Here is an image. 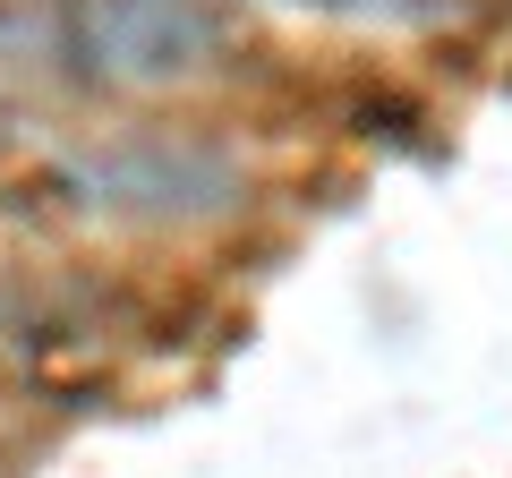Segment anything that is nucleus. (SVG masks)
<instances>
[{
  "label": "nucleus",
  "instance_id": "3",
  "mask_svg": "<svg viewBox=\"0 0 512 478\" xmlns=\"http://www.w3.org/2000/svg\"><path fill=\"white\" fill-rule=\"evenodd\" d=\"M291 9H316V18H367V9H384V0H291Z\"/></svg>",
  "mask_w": 512,
  "mask_h": 478
},
{
  "label": "nucleus",
  "instance_id": "2",
  "mask_svg": "<svg viewBox=\"0 0 512 478\" xmlns=\"http://www.w3.org/2000/svg\"><path fill=\"white\" fill-rule=\"evenodd\" d=\"M214 0H69V60L103 86H180L222 52Z\"/></svg>",
  "mask_w": 512,
  "mask_h": 478
},
{
  "label": "nucleus",
  "instance_id": "1",
  "mask_svg": "<svg viewBox=\"0 0 512 478\" xmlns=\"http://www.w3.org/2000/svg\"><path fill=\"white\" fill-rule=\"evenodd\" d=\"M60 188L111 222H205L239 205V163L197 137H120V146L77 154Z\"/></svg>",
  "mask_w": 512,
  "mask_h": 478
}]
</instances>
